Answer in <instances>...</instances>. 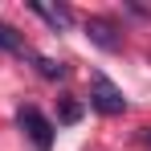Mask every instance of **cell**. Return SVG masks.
<instances>
[{"label":"cell","mask_w":151,"mask_h":151,"mask_svg":"<svg viewBox=\"0 0 151 151\" xmlns=\"http://www.w3.org/2000/svg\"><path fill=\"white\" fill-rule=\"evenodd\" d=\"M86 37L98 45V49H106V53H119L123 49V33H119V25L114 21H106V17H86Z\"/></svg>","instance_id":"3957f363"},{"label":"cell","mask_w":151,"mask_h":151,"mask_svg":"<svg viewBox=\"0 0 151 151\" xmlns=\"http://www.w3.org/2000/svg\"><path fill=\"white\" fill-rule=\"evenodd\" d=\"M29 8H33L37 17H45L53 29H70V25H74V12H70L65 4H41V0H33Z\"/></svg>","instance_id":"277c9868"},{"label":"cell","mask_w":151,"mask_h":151,"mask_svg":"<svg viewBox=\"0 0 151 151\" xmlns=\"http://www.w3.org/2000/svg\"><path fill=\"white\" fill-rule=\"evenodd\" d=\"M33 61H37V74H41V78H53V82H57V78H65V65H61V61H53V57H33Z\"/></svg>","instance_id":"8992f818"},{"label":"cell","mask_w":151,"mask_h":151,"mask_svg":"<svg viewBox=\"0 0 151 151\" xmlns=\"http://www.w3.org/2000/svg\"><path fill=\"white\" fill-rule=\"evenodd\" d=\"M90 106L102 110V114H123L127 98H123V90H119L106 74H94V78H90Z\"/></svg>","instance_id":"6da1fadb"},{"label":"cell","mask_w":151,"mask_h":151,"mask_svg":"<svg viewBox=\"0 0 151 151\" xmlns=\"http://www.w3.org/2000/svg\"><path fill=\"white\" fill-rule=\"evenodd\" d=\"M0 49H8V53H25L21 37H17V29H12V25H4V21H0Z\"/></svg>","instance_id":"5b68a950"},{"label":"cell","mask_w":151,"mask_h":151,"mask_svg":"<svg viewBox=\"0 0 151 151\" xmlns=\"http://www.w3.org/2000/svg\"><path fill=\"white\" fill-rule=\"evenodd\" d=\"M57 114H61V123H78V119H82V106H78L74 98H61V110H57Z\"/></svg>","instance_id":"52a82bcc"},{"label":"cell","mask_w":151,"mask_h":151,"mask_svg":"<svg viewBox=\"0 0 151 151\" xmlns=\"http://www.w3.org/2000/svg\"><path fill=\"white\" fill-rule=\"evenodd\" d=\"M147 61H151V49H147Z\"/></svg>","instance_id":"ba28073f"},{"label":"cell","mask_w":151,"mask_h":151,"mask_svg":"<svg viewBox=\"0 0 151 151\" xmlns=\"http://www.w3.org/2000/svg\"><path fill=\"white\" fill-rule=\"evenodd\" d=\"M21 127H25V135L33 139L37 151H49L53 147V123L37 110V106H21Z\"/></svg>","instance_id":"7a4b0ae2"}]
</instances>
